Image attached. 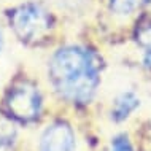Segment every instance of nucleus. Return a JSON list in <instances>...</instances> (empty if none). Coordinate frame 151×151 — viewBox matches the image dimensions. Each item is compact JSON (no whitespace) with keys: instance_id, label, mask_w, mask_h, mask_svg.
Segmentation results:
<instances>
[{"instance_id":"f257e3e1","label":"nucleus","mask_w":151,"mask_h":151,"mask_svg":"<svg viewBox=\"0 0 151 151\" xmlns=\"http://www.w3.org/2000/svg\"><path fill=\"white\" fill-rule=\"evenodd\" d=\"M48 75L60 99L75 105L89 104L102 81V60L84 45H65L51 56Z\"/></svg>"},{"instance_id":"f03ea898","label":"nucleus","mask_w":151,"mask_h":151,"mask_svg":"<svg viewBox=\"0 0 151 151\" xmlns=\"http://www.w3.org/2000/svg\"><path fill=\"white\" fill-rule=\"evenodd\" d=\"M10 26L19 40L35 43L52 29V16L40 3L27 2L10 11Z\"/></svg>"},{"instance_id":"7ed1b4c3","label":"nucleus","mask_w":151,"mask_h":151,"mask_svg":"<svg viewBox=\"0 0 151 151\" xmlns=\"http://www.w3.org/2000/svg\"><path fill=\"white\" fill-rule=\"evenodd\" d=\"M5 110L14 119L21 122H30L40 116L42 94L34 84L21 83L8 92L5 99Z\"/></svg>"},{"instance_id":"20e7f679","label":"nucleus","mask_w":151,"mask_h":151,"mask_svg":"<svg viewBox=\"0 0 151 151\" xmlns=\"http://www.w3.org/2000/svg\"><path fill=\"white\" fill-rule=\"evenodd\" d=\"M76 137L67 122L48 126L40 138V151H75Z\"/></svg>"},{"instance_id":"39448f33","label":"nucleus","mask_w":151,"mask_h":151,"mask_svg":"<svg viewBox=\"0 0 151 151\" xmlns=\"http://www.w3.org/2000/svg\"><path fill=\"white\" fill-rule=\"evenodd\" d=\"M138 107H140V97L130 89L129 91H122L113 99L110 115H111V119L115 122H122L129 116H132V113Z\"/></svg>"},{"instance_id":"423d86ee","label":"nucleus","mask_w":151,"mask_h":151,"mask_svg":"<svg viewBox=\"0 0 151 151\" xmlns=\"http://www.w3.org/2000/svg\"><path fill=\"white\" fill-rule=\"evenodd\" d=\"M151 5V0H107V8L113 16L129 18Z\"/></svg>"},{"instance_id":"0eeeda50","label":"nucleus","mask_w":151,"mask_h":151,"mask_svg":"<svg viewBox=\"0 0 151 151\" xmlns=\"http://www.w3.org/2000/svg\"><path fill=\"white\" fill-rule=\"evenodd\" d=\"M137 42L143 50H151V18L137 29Z\"/></svg>"},{"instance_id":"6e6552de","label":"nucleus","mask_w":151,"mask_h":151,"mask_svg":"<svg viewBox=\"0 0 151 151\" xmlns=\"http://www.w3.org/2000/svg\"><path fill=\"white\" fill-rule=\"evenodd\" d=\"M110 151H134V146L126 134H118L110 142Z\"/></svg>"},{"instance_id":"1a4fd4ad","label":"nucleus","mask_w":151,"mask_h":151,"mask_svg":"<svg viewBox=\"0 0 151 151\" xmlns=\"http://www.w3.org/2000/svg\"><path fill=\"white\" fill-rule=\"evenodd\" d=\"M14 138V129L8 122H0V148L10 145Z\"/></svg>"},{"instance_id":"9d476101","label":"nucleus","mask_w":151,"mask_h":151,"mask_svg":"<svg viewBox=\"0 0 151 151\" xmlns=\"http://www.w3.org/2000/svg\"><path fill=\"white\" fill-rule=\"evenodd\" d=\"M142 64H143V67L151 70V50H145L143 58H142Z\"/></svg>"},{"instance_id":"9b49d317","label":"nucleus","mask_w":151,"mask_h":151,"mask_svg":"<svg viewBox=\"0 0 151 151\" xmlns=\"http://www.w3.org/2000/svg\"><path fill=\"white\" fill-rule=\"evenodd\" d=\"M2 48H3V34L0 30V51H2Z\"/></svg>"}]
</instances>
